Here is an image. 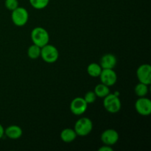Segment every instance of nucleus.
<instances>
[{
    "mask_svg": "<svg viewBox=\"0 0 151 151\" xmlns=\"http://www.w3.org/2000/svg\"><path fill=\"white\" fill-rule=\"evenodd\" d=\"M43 60L48 63H53L58 59L59 52L58 49L52 44H46L41 48V56Z\"/></svg>",
    "mask_w": 151,
    "mask_h": 151,
    "instance_id": "2",
    "label": "nucleus"
},
{
    "mask_svg": "<svg viewBox=\"0 0 151 151\" xmlns=\"http://www.w3.org/2000/svg\"><path fill=\"white\" fill-rule=\"evenodd\" d=\"M137 76L140 83L150 85L151 83V66L149 64H142L139 66Z\"/></svg>",
    "mask_w": 151,
    "mask_h": 151,
    "instance_id": "9",
    "label": "nucleus"
},
{
    "mask_svg": "<svg viewBox=\"0 0 151 151\" xmlns=\"http://www.w3.org/2000/svg\"><path fill=\"white\" fill-rule=\"evenodd\" d=\"M103 106L108 112L111 114L117 113L120 111L122 104L119 97L114 94H109L104 97Z\"/></svg>",
    "mask_w": 151,
    "mask_h": 151,
    "instance_id": "3",
    "label": "nucleus"
},
{
    "mask_svg": "<svg viewBox=\"0 0 151 151\" xmlns=\"http://www.w3.org/2000/svg\"><path fill=\"white\" fill-rule=\"evenodd\" d=\"M98 150L99 151H113V148H112L111 146L105 145L102 146L101 147H100Z\"/></svg>",
    "mask_w": 151,
    "mask_h": 151,
    "instance_id": "21",
    "label": "nucleus"
},
{
    "mask_svg": "<svg viewBox=\"0 0 151 151\" xmlns=\"http://www.w3.org/2000/svg\"><path fill=\"white\" fill-rule=\"evenodd\" d=\"M88 103L85 101L83 97H78L74 99L70 104V110L75 115H82L86 111Z\"/></svg>",
    "mask_w": 151,
    "mask_h": 151,
    "instance_id": "6",
    "label": "nucleus"
},
{
    "mask_svg": "<svg viewBox=\"0 0 151 151\" xmlns=\"http://www.w3.org/2000/svg\"><path fill=\"white\" fill-rule=\"evenodd\" d=\"M12 22L18 27H22L26 24L29 19V13L24 7H18L12 11Z\"/></svg>",
    "mask_w": 151,
    "mask_h": 151,
    "instance_id": "5",
    "label": "nucleus"
},
{
    "mask_svg": "<svg viewBox=\"0 0 151 151\" xmlns=\"http://www.w3.org/2000/svg\"><path fill=\"white\" fill-rule=\"evenodd\" d=\"M119 134L114 129H107L103 131L101 134L102 142L106 145L111 146L116 144L119 140Z\"/></svg>",
    "mask_w": 151,
    "mask_h": 151,
    "instance_id": "10",
    "label": "nucleus"
},
{
    "mask_svg": "<svg viewBox=\"0 0 151 151\" xmlns=\"http://www.w3.org/2000/svg\"><path fill=\"white\" fill-rule=\"evenodd\" d=\"M134 91H135L136 94L139 97H145L148 92V85H146V84L139 82L135 86Z\"/></svg>",
    "mask_w": 151,
    "mask_h": 151,
    "instance_id": "17",
    "label": "nucleus"
},
{
    "mask_svg": "<svg viewBox=\"0 0 151 151\" xmlns=\"http://www.w3.org/2000/svg\"><path fill=\"white\" fill-rule=\"evenodd\" d=\"M30 36L32 43L41 48L46 44H49L50 35L48 32L41 27H37L34 28L31 32Z\"/></svg>",
    "mask_w": 151,
    "mask_h": 151,
    "instance_id": "1",
    "label": "nucleus"
},
{
    "mask_svg": "<svg viewBox=\"0 0 151 151\" xmlns=\"http://www.w3.org/2000/svg\"><path fill=\"white\" fill-rule=\"evenodd\" d=\"M97 97L95 94V93H94V91H88V92L85 94L83 99L88 104H91V103H94V101L96 100Z\"/></svg>",
    "mask_w": 151,
    "mask_h": 151,
    "instance_id": "20",
    "label": "nucleus"
},
{
    "mask_svg": "<svg viewBox=\"0 0 151 151\" xmlns=\"http://www.w3.org/2000/svg\"><path fill=\"white\" fill-rule=\"evenodd\" d=\"M135 109L142 116H148L151 113V101L145 97H139L136 101Z\"/></svg>",
    "mask_w": 151,
    "mask_h": 151,
    "instance_id": "7",
    "label": "nucleus"
},
{
    "mask_svg": "<svg viewBox=\"0 0 151 151\" xmlns=\"http://www.w3.org/2000/svg\"><path fill=\"white\" fill-rule=\"evenodd\" d=\"M77 134L75 130L72 128H65L60 133V139L63 142L66 143H70L75 141L77 137Z\"/></svg>",
    "mask_w": 151,
    "mask_h": 151,
    "instance_id": "13",
    "label": "nucleus"
},
{
    "mask_svg": "<svg viewBox=\"0 0 151 151\" xmlns=\"http://www.w3.org/2000/svg\"><path fill=\"white\" fill-rule=\"evenodd\" d=\"M22 129L18 125H10L4 130V134L11 139H18L22 136Z\"/></svg>",
    "mask_w": 151,
    "mask_h": 151,
    "instance_id": "12",
    "label": "nucleus"
},
{
    "mask_svg": "<svg viewBox=\"0 0 151 151\" xmlns=\"http://www.w3.org/2000/svg\"><path fill=\"white\" fill-rule=\"evenodd\" d=\"M4 5L7 10L13 11V10L19 7V1L18 0H5Z\"/></svg>",
    "mask_w": 151,
    "mask_h": 151,
    "instance_id": "19",
    "label": "nucleus"
},
{
    "mask_svg": "<svg viewBox=\"0 0 151 151\" xmlns=\"http://www.w3.org/2000/svg\"><path fill=\"white\" fill-rule=\"evenodd\" d=\"M93 129L92 121L87 117H82L78 119L75 125V131L80 137H86L91 132Z\"/></svg>",
    "mask_w": 151,
    "mask_h": 151,
    "instance_id": "4",
    "label": "nucleus"
},
{
    "mask_svg": "<svg viewBox=\"0 0 151 151\" xmlns=\"http://www.w3.org/2000/svg\"><path fill=\"white\" fill-rule=\"evenodd\" d=\"M94 91L97 97H100V98H104L108 94H110V88H109V86H107L106 85L101 83L96 86Z\"/></svg>",
    "mask_w": 151,
    "mask_h": 151,
    "instance_id": "14",
    "label": "nucleus"
},
{
    "mask_svg": "<svg viewBox=\"0 0 151 151\" xmlns=\"http://www.w3.org/2000/svg\"><path fill=\"white\" fill-rule=\"evenodd\" d=\"M99 77L102 83L107 86H112L117 81V75L113 69H103Z\"/></svg>",
    "mask_w": 151,
    "mask_h": 151,
    "instance_id": "8",
    "label": "nucleus"
},
{
    "mask_svg": "<svg viewBox=\"0 0 151 151\" xmlns=\"http://www.w3.org/2000/svg\"><path fill=\"white\" fill-rule=\"evenodd\" d=\"M27 55L29 58L33 60L38 58L41 56V47L33 44L28 48Z\"/></svg>",
    "mask_w": 151,
    "mask_h": 151,
    "instance_id": "16",
    "label": "nucleus"
},
{
    "mask_svg": "<svg viewBox=\"0 0 151 151\" xmlns=\"http://www.w3.org/2000/svg\"><path fill=\"white\" fill-rule=\"evenodd\" d=\"M102 70L103 69H102L101 66L97 63H90L87 67V72L92 78H97L100 76Z\"/></svg>",
    "mask_w": 151,
    "mask_h": 151,
    "instance_id": "15",
    "label": "nucleus"
},
{
    "mask_svg": "<svg viewBox=\"0 0 151 151\" xmlns=\"http://www.w3.org/2000/svg\"><path fill=\"white\" fill-rule=\"evenodd\" d=\"M116 58L113 54H106L100 59L102 69H114L116 65Z\"/></svg>",
    "mask_w": 151,
    "mask_h": 151,
    "instance_id": "11",
    "label": "nucleus"
},
{
    "mask_svg": "<svg viewBox=\"0 0 151 151\" xmlns=\"http://www.w3.org/2000/svg\"><path fill=\"white\" fill-rule=\"evenodd\" d=\"M31 6L37 10L44 9L48 5L50 0H29Z\"/></svg>",
    "mask_w": 151,
    "mask_h": 151,
    "instance_id": "18",
    "label": "nucleus"
},
{
    "mask_svg": "<svg viewBox=\"0 0 151 151\" xmlns=\"http://www.w3.org/2000/svg\"><path fill=\"white\" fill-rule=\"evenodd\" d=\"M4 134V128L2 127V125L0 124V139H1L3 137Z\"/></svg>",
    "mask_w": 151,
    "mask_h": 151,
    "instance_id": "22",
    "label": "nucleus"
}]
</instances>
